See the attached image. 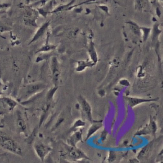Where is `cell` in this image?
I'll return each instance as SVG.
<instances>
[{"instance_id":"1","label":"cell","mask_w":163,"mask_h":163,"mask_svg":"<svg viewBox=\"0 0 163 163\" xmlns=\"http://www.w3.org/2000/svg\"><path fill=\"white\" fill-rule=\"evenodd\" d=\"M66 149L67 151L68 156L73 160H79L84 159H89L84 152L77 148V147L67 145H66Z\"/></svg>"},{"instance_id":"2","label":"cell","mask_w":163,"mask_h":163,"mask_svg":"<svg viewBox=\"0 0 163 163\" xmlns=\"http://www.w3.org/2000/svg\"><path fill=\"white\" fill-rule=\"evenodd\" d=\"M50 68L53 82L54 86H57L60 72L59 63L56 57H53L52 58Z\"/></svg>"},{"instance_id":"3","label":"cell","mask_w":163,"mask_h":163,"mask_svg":"<svg viewBox=\"0 0 163 163\" xmlns=\"http://www.w3.org/2000/svg\"><path fill=\"white\" fill-rule=\"evenodd\" d=\"M81 108L86 117L90 121H92L91 109L88 102L83 97L80 96L79 98Z\"/></svg>"},{"instance_id":"4","label":"cell","mask_w":163,"mask_h":163,"mask_svg":"<svg viewBox=\"0 0 163 163\" xmlns=\"http://www.w3.org/2000/svg\"><path fill=\"white\" fill-rule=\"evenodd\" d=\"M35 149L38 156L43 162L44 161L46 156L52 150L50 147L42 144L37 145Z\"/></svg>"},{"instance_id":"5","label":"cell","mask_w":163,"mask_h":163,"mask_svg":"<svg viewBox=\"0 0 163 163\" xmlns=\"http://www.w3.org/2000/svg\"><path fill=\"white\" fill-rule=\"evenodd\" d=\"M68 145L76 147V144L80 142H82V132L80 130L75 132L68 139Z\"/></svg>"},{"instance_id":"6","label":"cell","mask_w":163,"mask_h":163,"mask_svg":"<svg viewBox=\"0 0 163 163\" xmlns=\"http://www.w3.org/2000/svg\"><path fill=\"white\" fill-rule=\"evenodd\" d=\"M45 87V85L41 83H33L29 84L25 87L27 94L31 95L37 93Z\"/></svg>"},{"instance_id":"7","label":"cell","mask_w":163,"mask_h":163,"mask_svg":"<svg viewBox=\"0 0 163 163\" xmlns=\"http://www.w3.org/2000/svg\"><path fill=\"white\" fill-rule=\"evenodd\" d=\"M49 25V22H47L41 26L40 28L37 31L33 37H32L28 45H29L39 39L45 33Z\"/></svg>"},{"instance_id":"8","label":"cell","mask_w":163,"mask_h":163,"mask_svg":"<svg viewBox=\"0 0 163 163\" xmlns=\"http://www.w3.org/2000/svg\"><path fill=\"white\" fill-rule=\"evenodd\" d=\"M93 63L89 61H79L77 62V66L76 70L77 72H83L87 67H90L93 65Z\"/></svg>"},{"instance_id":"9","label":"cell","mask_w":163,"mask_h":163,"mask_svg":"<svg viewBox=\"0 0 163 163\" xmlns=\"http://www.w3.org/2000/svg\"><path fill=\"white\" fill-rule=\"evenodd\" d=\"M56 48V46L55 45H50L47 43L46 44L43 45L36 52V53H38L40 52H48L50 51L53 50Z\"/></svg>"},{"instance_id":"10","label":"cell","mask_w":163,"mask_h":163,"mask_svg":"<svg viewBox=\"0 0 163 163\" xmlns=\"http://www.w3.org/2000/svg\"><path fill=\"white\" fill-rule=\"evenodd\" d=\"M100 125L98 124H94L88 130L85 140H88L92 134H93L97 129L100 128Z\"/></svg>"},{"instance_id":"11","label":"cell","mask_w":163,"mask_h":163,"mask_svg":"<svg viewBox=\"0 0 163 163\" xmlns=\"http://www.w3.org/2000/svg\"><path fill=\"white\" fill-rule=\"evenodd\" d=\"M12 30L11 27L0 21V34L10 32Z\"/></svg>"},{"instance_id":"12","label":"cell","mask_w":163,"mask_h":163,"mask_svg":"<svg viewBox=\"0 0 163 163\" xmlns=\"http://www.w3.org/2000/svg\"><path fill=\"white\" fill-rule=\"evenodd\" d=\"M149 100L139 99H131L129 100V105L131 107H133L136 105H137L139 103L144 102L148 101Z\"/></svg>"},{"instance_id":"13","label":"cell","mask_w":163,"mask_h":163,"mask_svg":"<svg viewBox=\"0 0 163 163\" xmlns=\"http://www.w3.org/2000/svg\"><path fill=\"white\" fill-rule=\"evenodd\" d=\"M58 89V86H54L53 88H52L49 91L47 94V99L49 100H51L53 99V96Z\"/></svg>"},{"instance_id":"14","label":"cell","mask_w":163,"mask_h":163,"mask_svg":"<svg viewBox=\"0 0 163 163\" xmlns=\"http://www.w3.org/2000/svg\"><path fill=\"white\" fill-rule=\"evenodd\" d=\"M85 123L83 121L81 120H78L74 123L73 128H78L80 127H84L85 126Z\"/></svg>"},{"instance_id":"15","label":"cell","mask_w":163,"mask_h":163,"mask_svg":"<svg viewBox=\"0 0 163 163\" xmlns=\"http://www.w3.org/2000/svg\"><path fill=\"white\" fill-rule=\"evenodd\" d=\"M149 149V148L148 146L144 148L141 152L139 155L140 157L141 158L143 157L146 155L148 153Z\"/></svg>"},{"instance_id":"16","label":"cell","mask_w":163,"mask_h":163,"mask_svg":"<svg viewBox=\"0 0 163 163\" xmlns=\"http://www.w3.org/2000/svg\"><path fill=\"white\" fill-rule=\"evenodd\" d=\"M64 121V119L63 117H60L59 118L58 121L56 122L55 125L54 127V129H56V128L58 127Z\"/></svg>"},{"instance_id":"17","label":"cell","mask_w":163,"mask_h":163,"mask_svg":"<svg viewBox=\"0 0 163 163\" xmlns=\"http://www.w3.org/2000/svg\"><path fill=\"white\" fill-rule=\"evenodd\" d=\"M11 4L8 3L0 4V11L10 7Z\"/></svg>"},{"instance_id":"18","label":"cell","mask_w":163,"mask_h":163,"mask_svg":"<svg viewBox=\"0 0 163 163\" xmlns=\"http://www.w3.org/2000/svg\"><path fill=\"white\" fill-rule=\"evenodd\" d=\"M18 124L20 128H23L25 127V124L24 122L23 121H22L21 120L19 121Z\"/></svg>"},{"instance_id":"19","label":"cell","mask_w":163,"mask_h":163,"mask_svg":"<svg viewBox=\"0 0 163 163\" xmlns=\"http://www.w3.org/2000/svg\"><path fill=\"white\" fill-rule=\"evenodd\" d=\"M0 38H2V39H6V37H5L2 35L1 34H0Z\"/></svg>"}]
</instances>
